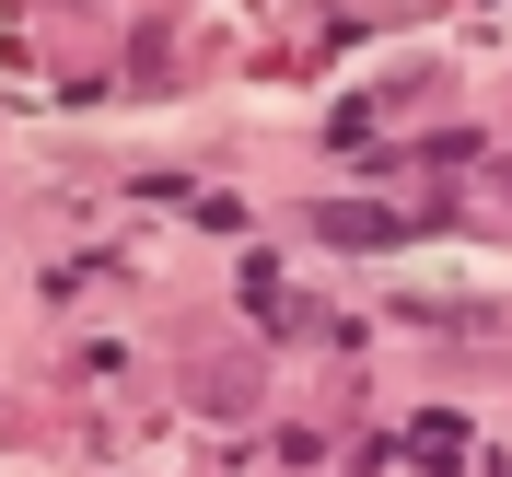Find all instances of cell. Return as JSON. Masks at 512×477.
Here are the masks:
<instances>
[{
  "label": "cell",
  "instance_id": "1",
  "mask_svg": "<svg viewBox=\"0 0 512 477\" xmlns=\"http://www.w3.org/2000/svg\"><path fill=\"white\" fill-rule=\"evenodd\" d=\"M384 233H396V222H384V210H350V198L326 210V245H384Z\"/></svg>",
  "mask_w": 512,
  "mask_h": 477
}]
</instances>
